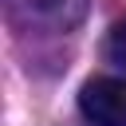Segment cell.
Masks as SVG:
<instances>
[{
  "instance_id": "1",
  "label": "cell",
  "mask_w": 126,
  "mask_h": 126,
  "mask_svg": "<svg viewBox=\"0 0 126 126\" xmlns=\"http://www.w3.org/2000/svg\"><path fill=\"white\" fill-rule=\"evenodd\" d=\"M79 114L91 126H126V79H87L79 91Z\"/></svg>"
},
{
  "instance_id": "2",
  "label": "cell",
  "mask_w": 126,
  "mask_h": 126,
  "mask_svg": "<svg viewBox=\"0 0 126 126\" xmlns=\"http://www.w3.org/2000/svg\"><path fill=\"white\" fill-rule=\"evenodd\" d=\"M106 59L126 71V20H118L110 28V35H106Z\"/></svg>"
}]
</instances>
